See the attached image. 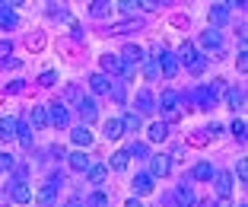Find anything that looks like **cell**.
I'll use <instances>...</instances> for the list:
<instances>
[{
  "mask_svg": "<svg viewBox=\"0 0 248 207\" xmlns=\"http://www.w3.org/2000/svg\"><path fill=\"white\" fill-rule=\"evenodd\" d=\"M67 207H86V204H83L80 198H73V201H67Z\"/></svg>",
  "mask_w": 248,
  "mask_h": 207,
  "instance_id": "7dc6e473",
  "label": "cell"
},
{
  "mask_svg": "<svg viewBox=\"0 0 248 207\" xmlns=\"http://www.w3.org/2000/svg\"><path fill=\"white\" fill-rule=\"evenodd\" d=\"M235 175H239V182H242V185L248 182V166H245V159H239V166H235Z\"/></svg>",
  "mask_w": 248,
  "mask_h": 207,
  "instance_id": "60d3db41",
  "label": "cell"
},
{
  "mask_svg": "<svg viewBox=\"0 0 248 207\" xmlns=\"http://www.w3.org/2000/svg\"><path fill=\"white\" fill-rule=\"evenodd\" d=\"M108 7H111V3H105V0H95V3H93V16H105V13H108Z\"/></svg>",
  "mask_w": 248,
  "mask_h": 207,
  "instance_id": "ab89813d",
  "label": "cell"
},
{
  "mask_svg": "<svg viewBox=\"0 0 248 207\" xmlns=\"http://www.w3.org/2000/svg\"><path fill=\"white\" fill-rule=\"evenodd\" d=\"M16 141L29 150V147H32V127H29V125H19V131H16Z\"/></svg>",
  "mask_w": 248,
  "mask_h": 207,
  "instance_id": "4dcf8cb0",
  "label": "cell"
},
{
  "mask_svg": "<svg viewBox=\"0 0 248 207\" xmlns=\"http://www.w3.org/2000/svg\"><path fill=\"white\" fill-rule=\"evenodd\" d=\"M89 207H108V198H105L102 191H95L93 198H89Z\"/></svg>",
  "mask_w": 248,
  "mask_h": 207,
  "instance_id": "f35d334b",
  "label": "cell"
},
{
  "mask_svg": "<svg viewBox=\"0 0 248 207\" xmlns=\"http://www.w3.org/2000/svg\"><path fill=\"white\" fill-rule=\"evenodd\" d=\"M10 198H13L16 204H29V201H32V188L26 185V182H16L13 191H10Z\"/></svg>",
  "mask_w": 248,
  "mask_h": 207,
  "instance_id": "2e32d148",
  "label": "cell"
},
{
  "mask_svg": "<svg viewBox=\"0 0 248 207\" xmlns=\"http://www.w3.org/2000/svg\"><path fill=\"white\" fill-rule=\"evenodd\" d=\"M13 7H16V3H0V29H16V22H19V19H16V13H13Z\"/></svg>",
  "mask_w": 248,
  "mask_h": 207,
  "instance_id": "30bf717a",
  "label": "cell"
},
{
  "mask_svg": "<svg viewBox=\"0 0 248 207\" xmlns=\"http://www.w3.org/2000/svg\"><path fill=\"white\" fill-rule=\"evenodd\" d=\"M70 141L73 143H77V147H89V143H93V131H89V127L86 125H80V127H73V131H70Z\"/></svg>",
  "mask_w": 248,
  "mask_h": 207,
  "instance_id": "4fadbf2b",
  "label": "cell"
},
{
  "mask_svg": "<svg viewBox=\"0 0 248 207\" xmlns=\"http://www.w3.org/2000/svg\"><path fill=\"white\" fill-rule=\"evenodd\" d=\"M191 143H194V147H204V143H207V134H204V131L194 134V137H191Z\"/></svg>",
  "mask_w": 248,
  "mask_h": 207,
  "instance_id": "ee69618b",
  "label": "cell"
},
{
  "mask_svg": "<svg viewBox=\"0 0 248 207\" xmlns=\"http://www.w3.org/2000/svg\"><path fill=\"white\" fill-rule=\"evenodd\" d=\"M121 127H124V131H137V127H140V115H137V111H127V115L121 118Z\"/></svg>",
  "mask_w": 248,
  "mask_h": 207,
  "instance_id": "f546056e",
  "label": "cell"
},
{
  "mask_svg": "<svg viewBox=\"0 0 248 207\" xmlns=\"http://www.w3.org/2000/svg\"><path fill=\"white\" fill-rule=\"evenodd\" d=\"M210 207H226V204H210Z\"/></svg>",
  "mask_w": 248,
  "mask_h": 207,
  "instance_id": "681fc988",
  "label": "cell"
},
{
  "mask_svg": "<svg viewBox=\"0 0 248 207\" xmlns=\"http://www.w3.org/2000/svg\"><path fill=\"white\" fill-rule=\"evenodd\" d=\"M13 54V42H0V61H7Z\"/></svg>",
  "mask_w": 248,
  "mask_h": 207,
  "instance_id": "7bdbcfd3",
  "label": "cell"
},
{
  "mask_svg": "<svg viewBox=\"0 0 248 207\" xmlns=\"http://www.w3.org/2000/svg\"><path fill=\"white\" fill-rule=\"evenodd\" d=\"M137 115H143V111H153V93H150V89H140L137 93Z\"/></svg>",
  "mask_w": 248,
  "mask_h": 207,
  "instance_id": "ffe728a7",
  "label": "cell"
},
{
  "mask_svg": "<svg viewBox=\"0 0 248 207\" xmlns=\"http://www.w3.org/2000/svg\"><path fill=\"white\" fill-rule=\"evenodd\" d=\"M29 127H35V131H42V127H48V109H42V105H35V109L29 111Z\"/></svg>",
  "mask_w": 248,
  "mask_h": 207,
  "instance_id": "5bb4252c",
  "label": "cell"
},
{
  "mask_svg": "<svg viewBox=\"0 0 248 207\" xmlns=\"http://www.w3.org/2000/svg\"><path fill=\"white\" fill-rule=\"evenodd\" d=\"M226 19H229V7H226V3H217V7H210V22H213V26H223Z\"/></svg>",
  "mask_w": 248,
  "mask_h": 207,
  "instance_id": "603a6c76",
  "label": "cell"
},
{
  "mask_svg": "<svg viewBox=\"0 0 248 207\" xmlns=\"http://www.w3.org/2000/svg\"><path fill=\"white\" fill-rule=\"evenodd\" d=\"M137 7H143V10H159L162 3H156V0H143V3H137Z\"/></svg>",
  "mask_w": 248,
  "mask_h": 207,
  "instance_id": "f6af8a7d",
  "label": "cell"
},
{
  "mask_svg": "<svg viewBox=\"0 0 248 207\" xmlns=\"http://www.w3.org/2000/svg\"><path fill=\"white\" fill-rule=\"evenodd\" d=\"M105 137H108V141H118V137H124L121 118H108V121H105Z\"/></svg>",
  "mask_w": 248,
  "mask_h": 207,
  "instance_id": "7402d4cb",
  "label": "cell"
},
{
  "mask_svg": "<svg viewBox=\"0 0 248 207\" xmlns=\"http://www.w3.org/2000/svg\"><path fill=\"white\" fill-rule=\"evenodd\" d=\"M7 169H16V156L13 153H0V172H7Z\"/></svg>",
  "mask_w": 248,
  "mask_h": 207,
  "instance_id": "836d02e7",
  "label": "cell"
},
{
  "mask_svg": "<svg viewBox=\"0 0 248 207\" xmlns=\"http://www.w3.org/2000/svg\"><path fill=\"white\" fill-rule=\"evenodd\" d=\"M89 89H93L95 96H105V93H108V77L105 74H93L89 77Z\"/></svg>",
  "mask_w": 248,
  "mask_h": 207,
  "instance_id": "ac0fdd59",
  "label": "cell"
},
{
  "mask_svg": "<svg viewBox=\"0 0 248 207\" xmlns=\"http://www.w3.org/2000/svg\"><path fill=\"white\" fill-rule=\"evenodd\" d=\"M226 102L232 105V109H242V105H245V93H242V89H226Z\"/></svg>",
  "mask_w": 248,
  "mask_h": 207,
  "instance_id": "f1b7e54d",
  "label": "cell"
},
{
  "mask_svg": "<svg viewBox=\"0 0 248 207\" xmlns=\"http://www.w3.org/2000/svg\"><path fill=\"white\" fill-rule=\"evenodd\" d=\"M58 185H61V178L54 175V178H48V182L38 188V201H42V207H51L54 204V191H58Z\"/></svg>",
  "mask_w": 248,
  "mask_h": 207,
  "instance_id": "8992f818",
  "label": "cell"
},
{
  "mask_svg": "<svg viewBox=\"0 0 248 207\" xmlns=\"http://www.w3.org/2000/svg\"><path fill=\"white\" fill-rule=\"evenodd\" d=\"M191 175H194L197 182H210V178H213V166L210 163H197L194 169H191Z\"/></svg>",
  "mask_w": 248,
  "mask_h": 207,
  "instance_id": "484cf974",
  "label": "cell"
},
{
  "mask_svg": "<svg viewBox=\"0 0 248 207\" xmlns=\"http://www.w3.org/2000/svg\"><path fill=\"white\" fill-rule=\"evenodd\" d=\"M239 207H245V204H239Z\"/></svg>",
  "mask_w": 248,
  "mask_h": 207,
  "instance_id": "f907efd6",
  "label": "cell"
},
{
  "mask_svg": "<svg viewBox=\"0 0 248 207\" xmlns=\"http://www.w3.org/2000/svg\"><path fill=\"white\" fill-rule=\"evenodd\" d=\"M67 163H70V169H73V172H86L89 166H93V159H89L83 150H73V153L67 156Z\"/></svg>",
  "mask_w": 248,
  "mask_h": 207,
  "instance_id": "8fae6325",
  "label": "cell"
},
{
  "mask_svg": "<svg viewBox=\"0 0 248 207\" xmlns=\"http://www.w3.org/2000/svg\"><path fill=\"white\" fill-rule=\"evenodd\" d=\"M16 131H19V121L10 115V118H0V141H16Z\"/></svg>",
  "mask_w": 248,
  "mask_h": 207,
  "instance_id": "7c38bea8",
  "label": "cell"
},
{
  "mask_svg": "<svg viewBox=\"0 0 248 207\" xmlns=\"http://www.w3.org/2000/svg\"><path fill=\"white\" fill-rule=\"evenodd\" d=\"M146 137H150V141H166L169 137V125L166 121H153V125L146 127Z\"/></svg>",
  "mask_w": 248,
  "mask_h": 207,
  "instance_id": "d6986e66",
  "label": "cell"
},
{
  "mask_svg": "<svg viewBox=\"0 0 248 207\" xmlns=\"http://www.w3.org/2000/svg\"><path fill=\"white\" fill-rule=\"evenodd\" d=\"M108 93H111V99H115V102H124V83H111Z\"/></svg>",
  "mask_w": 248,
  "mask_h": 207,
  "instance_id": "d590c367",
  "label": "cell"
},
{
  "mask_svg": "<svg viewBox=\"0 0 248 207\" xmlns=\"http://www.w3.org/2000/svg\"><path fill=\"white\" fill-rule=\"evenodd\" d=\"M178 102H182V96H178L175 89H166V93H162V99H159L162 111H169V118H172V121L178 118Z\"/></svg>",
  "mask_w": 248,
  "mask_h": 207,
  "instance_id": "5b68a950",
  "label": "cell"
},
{
  "mask_svg": "<svg viewBox=\"0 0 248 207\" xmlns=\"http://www.w3.org/2000/svg\"><path fill=\"white\" fill-rule=\"evenodd\" d=\"M194 54H197V51H194V45H191V42H182V45H178V54H175V58H178V64L188 67Z\"/></svg>",
  "mask_w": 248,
  "mask_h": 207,
  "instance_id": "d4e9b609",
  "label": "cell"
},
{
  "mask_svg": "<svg viewBox=\"0 0 248 207\" xmlns=\"http://www.w3.org/2000/svg\"><path fill=\"white\" fill-rule=\"evenodd\" d=\"M80 115H83V121H86V127H89V121H95V115H99L95 99H86V96L80 99Z\"/></svg>",
  "mask_w": 248,
  "mask_h": 207,
  "instance_id": "9a60e30c",
  "label": "cell"
},
{
  "mask_svg": "<svg viewBox=\"0 0 248 207\" xmlns=\"http://www.w3.org/2000/svg\"><path fill=\"white\" fill-rule=\"evenodd\" d=\"M235 64H239V70H245V67H248V54H245V48H242V54H239V61H235Z\"/></svg>",
  "mask_w": 248,
  "mask_h": 207,
  "instance_id": "bcb514c9",
  "label": "cell"
},
{
  "mask_svg": "<svg viewBox=\"0 0 248 207\" xmlns=\"http://www.w3.org/2000/svg\"><path fill=\"white\" fill-rule=\"evenodd\" d=\"M169 169H172V156H166V153L150 156V175L153 178H166Z\"/></svg>",
  "mask_w": 248,
  "mask_h": 207,
  "instance_id": "3957f363",
  "label": "cell"
},
{
  "mask_svg": "<svg viewBox=\"0 0 248 207\" xmlns=\"http://www.w3.org/2000/svg\"><path fill=\"white\" fill-rule=\"evenodd\" d=\"M188 70H191V74H204V70H207V58H204V54H194L191 64H188Z\"/></svg>",
  "mask_w": 248,
  "mask_h": 207,
  "instance_id": "1f68e13d",
  "label": "cell"
},
{
  "mask_svg": "<svg viewBox=\"0 0 248 207\" xmlns=\"http://www.w3.org/2000/svg\"><path fill=\"white\" fill-rule=\"evenodd\" d=\"M223 93V80H213L210 86H197L188 93V102H197L204 105V109H213V102H217V96Z\"/></svg>",
  "mask_w": 248,
  "mask_h": 207,
  "instance_id": "6da1fadb",
  "label": "cell"
},
{
  "mask_svg": "<svg viewBox=\"0 0 248 207\" xmlns=\"http://www.w3.org/2000/svg\"><path fill=\"white\" fill-rule=\"evenodd\" d=\"M105 172H108V169H105L102 163H93L86 169V175H89V182H93V185H102V182H105Z\"/></svg>",
  "mask_w": 248,
  "mask_h": 207,
  "instance_id": "cb8c5ba5",
  "label": "cell"
},
{
  "mask_svg": "<svg viewBox=\"0 0 248 207\" xmlns=\"http://www.w3.org/2000/svg\"><path fill=\"white\" fill-rule=\"evenodd\" d=\"M48 121L58 127H67V121H70V115H67V105L64 102H54L51 109H48Z\"/></svg>",
  "mask_w": 248,
  "mask_h": 207,
  "instance_id": "9c48e42d",
  "label": "cell"
},
{
  "mask_svg": "<svg viewBox=\"0 0 248 207\" xmlns=\"http://www.w3.org/2000/svg\"><path fill=\"white\" fill-rule=\"evenodd\" d=\"M121 61H124L127 67H131V64H143V61H146V51L140 48V45H124Z\"/></svg>",
  "mask_w": 248,
  "mask_h": 207,
  "instance_id": "ba28073f",
  "label": "cell"
},
{
  "mask_svg": "<svg viewBox=\"0 0 248 207\" xmlns=\"http://www.w3.org/2000/svg\"><path fill=\"white\" fill-rule=\"evenodd\" d=\"M201 45H204L207 51H217V48H223V35H219L217 29H210V32H204V35H201Z\"/></svg>",
  "mask_w": 248,
  "mask_h": 207,
  "instance_id": "e0dca14e",
  "label": "cell"
},
{
  "mask_svg": "<svg viewBox=\"0 0 248 207\" xmlns=\"http://www.w3.org/2000/svg\"><path fill=\"white\" fill-rule=\"evenodd\" d=\"M127 156H137V159H150V147H146V143H131Z\"/></svg>",
  "mask_w": 248,
  "mask_h": 207,
  "instance_id": "d6a6232c",
  "label": "cell"
},
{
  "mask_svg": "<svg viewBox=\"0 0 248 207\" xmlns=\"http://www.w3.org/2000/svg\"><path fill=\"white\" fill-rule=\"evenodd\" d=\"M156 67H159L162 77H175L178 74V58L172 51H166V48H159L156 51Z\"/></svg>",
  "mask_w": 248,
  "mask_h": 207,
  "instance_id": "7a4b0ae2",
  "label": "cell"
},
{
  "mask_svg": "<svg viewBox=\"0 0 248 207\" xmlns=\"http://www.w3.org/2000/svg\"><path fill=\"white\" fill-rule=\"evenodd\" d=\"M127 207H143V204H140V201H127Z\"/></svg>",
  "mask_w": 248,
  "mask_h": 207,
  "instance_id": "c3c4849f",
  "label": "cell"
},
{
  "mask_svg": "<svg viewBox=\"0 0 248 207\" xmlns=\"http://www.w3.org/2000/svg\"><path fill=\"white\" fill-rule=\"evenodd\" d=\"M175 198H178V207H191V204H194V191H191L188 185H182V188H178V191H175Z\"/></svg>",
  "mask_w": 248,
  "mask_h": 207,
  "instance_id": "83f0119b",
  "label": "cell"
},
{
  "mask_svg": "<svg viewBox=\"0 0 248 207\" xmlns=\"http://www.w3.org/2000/svg\"><path fill=\"white\" fill-rule=\"evenodd\" d=\"M232 134L239 137V141H245V118H235L232 121Z\"/></svg>",
  "mask_w": 248,
  "mask_h": 207,
  "instance_id": "74e56055",
  "label": "cell"
},
{
  "mask_svg": "<svg viewBox=\"0 0 248 207\" xmlns=\"http://www.w3.org/2000/svg\"><path fill=\"white\" fill-rule=\"evenodd\" d=\"M210 182L217 185V194H219V198H229V194H232V175H229V172H213Z\"/></svg>",
  "mask_w": 248,
  "mask_h": 207,
  "instance_id": "52a82bcc",
  "label": "cell"
},
{
  "mask_svg": "<svg viewBox=\"0 0 248 207\" xmlns=\"http://www.w3.org/2000/svg\"><path fill=\"white\" fill-rule=\"evenodd\" d=\"M140 22H118V26H111V32H131V29H137Z\"/></svg>",
  "mask_w": 248,
  "mask_h": 207,
  "instance_id": "b9f144b4",
  "label": "cell"
},
{
  "mask_svg": "<svg viewBox=\"0 0 248 207\" xmlns=\"http://www.w3.org/2000/svg\"><path fill=\"white\" fill-rule=\"evenodd\" d=\"M134 191H137V194H150V191H153V175H150V172L137 175V178H134Z\"/></svg>",
  "mask_w": 248,
  "mask_h": 207,
  "instance_id": "44dd1931",
  "label": "cell"
},
{
  "mask_svg": "<svg viewBox=\"0 0 248 207\" xmlns=\"http://www.w3.org/2000/svg\"><path fill=\"white\" fill-rule=\"evenodd\" d=\"M102 70L105 74H111V77H118V74H131V70H127V64H124L121 58H118V54H102Z\"/></svg>",
  "mask_w": 248,
  "mask_h": 207,
  "instance_id": "277c9868",
  "label": "cell"
},
{
  "mask_svg": "<svg viewBox=\"0 0 248 207\" xmlns=\"http://www.w3.org/2000/svg\"><path fill=\"white\" fill-rule=\"evenodd\" d=\"M38 83H42V86H54V83H58V74H54V70H45V74L38 77Z\"/></svg>",
  "mask_w": 248,
  "mask_h": 207,
  "instance_id": "8d00e7d4",
  "label": "cell"
},
{
  "mask_svg": "<svg viewBox=\"0 0 248 207\" xmlns=\"http://www.w3.org/2000/svg\"><path fill=\"white\" fill-rule=\"evenodd\" d=\"M80 99H83L80 86H67V89H64V102H80Z\"/></svg>",
  "mask_w": 248,
  "mask_h": 207,
  "instance_id": "e575fe53",
  "label": "cell"
},
{
  "mask_svg": "<svg viewBox=\"0 0 248 207\" xmlns=\"http://www.w3.org/2000/svg\"><path fill=\"white\" fill-rule=\"evenodd\" d=\"M127 163H131L127 150H118V153L111 156V169H115V172H124V169H127Z\"/></svg>",
  "mask_w": 248,
  "mask_h": 207,
  "instance_id": "4316f807",
  "label": "cell"
}]
</instances>
